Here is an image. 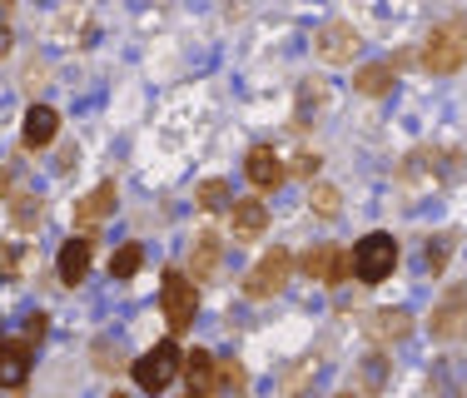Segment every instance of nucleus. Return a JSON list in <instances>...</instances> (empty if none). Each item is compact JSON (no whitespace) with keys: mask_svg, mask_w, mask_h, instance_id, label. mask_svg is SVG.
<instances>
[{"mask_svg":"<svg viewBox=\"0 0 467 398\" xmlns=\"http://www.w3.org/2000/svg\"><path fill=\"white\" fill-rule=\"evenodd\" d=\"M458 170H462V154L458 150H413L403 164H398V184L403 190H413V194H422V190H442L448 180H458Z\"/></svg>","mask_w":467,"mask_h":398,"instance_id":"nucleus-1","label":"nucleus"},{"mask_svg":"<svg viewBox=\"0 0 467 398\" xmlns=\"http://www.w3.org/2000/svg\"><path fill=\"white\" fill-rule=\"evenodd\" d=\"M422 65L432 75H452L467 65V20H442L422 46Z\"/></svg>","mask_w":467,"mask_h":398,"instance_id":"nucleus-2","label":"nucleus"},{"mask_svg":"<svg viewBox=\"0 0 467 398\" xmlns=\"http://www.w3.org/2000/svg\"><path fill=\"white\" fill-rule=\"evenodd\" d=\"M398 269V239L393 235H363L353 249V279L358 284H383Z\"/></svg>","mask_w":467,"mask_h":398,"instance_id":"nucleus-3","label":"nucleus"},{"mask_svg":"<svg viewBox=\"0 0 467 398\" xmlns=\"http://www.w3.org/2000/svg\"><path fill=\"white\" fill-rule=\"evenodd\" d=\"M428 334L438 339V344H458V339H467V284H452V289L432 304Z\"/></svg>","mask_w":467,"mask_h":398,"instance_id":"nucleus-4","label":"nucleus"},{"mask_svg":"<svg viewBox=\"0 0 467 398\" xmlns=\"http://www.w3.org/2000/svg\"><path fill=\"white\" fill-rule=\"evenodd\" d=\"M180 369H184V363H180V349L164 339V344H154V349L135 363V383H140L144 393H160V389H170V383H174V373H180Z\"/></svg>","mask_w":467,"mask_h":398,"instance_id":"nucleus-5","label":"nucleus"},{"mask_svg":"<svg viewBox=\"0 0 467 398\" xmlns=\"http://www.w3.org/2000/svg\"><path fill=\"white\" fill-rule=\"evenodd\" d=\"M164 319H170L174 334H184L194 324V309H199V284L189 274H164Z\"/></svg>","mask_w":467,"mask_h":398,"instance_id":"nucleus-6","label":"nucleus"},{"mask_svg":"<svg viewBox=\"0 0 467 398\" xmlns=\"http://www.w3.org/2000/svg\"><path fill=\"white\" fill-rule=\"evenodd\" d=\"M288 269H294V259H288L284 249H269L249 274H244V294L249 298H274L288 284Z\"/></svg>","mask_w":467,"mask_h":398,"instance_id":"nucleus-7","label":"nucleus"},{"mask_svg":"<svg viewBox=\"0 0 467 398\" xmlns=\"http://www.w3.org/2000/svg\"><path fill=\"white\" fill-rule=\"evenodd\" d=\"M358 30L348 26V20H328V26H318V36H314V50H318V60L324 65H348V60H358Z\"/></svg>","mask_w":467,"mask_h":398,"instance_id":"nucleus-8","label":"nucleus"},{"mask_svg":"<svg viewBox=\"0 0 467 398\" xmlns=\"http://www.w3.org/2000/svg\"><path fill=\"white\" fill-rule=\"evenodd\" d=\"M304 274L318 284H343L353 274V254H343L338 245H318L304 254Z\"/></svg>","mask_w":467,"mask_h":398,"instance_id":"nucleus-9","label":"nucleus"},{"mask_svg":"<svg viewBox=\"0 0 467 398\" xmlns=\"http://www.w3.org/2000/svg\"><path fill=\"white\" fill-rule=\"evenodd\" d=\"M184 379H189V398H214V373H219V359H209L204 349H194L184 359Z\"/></svg>","mask_w":467,"mask_h":398,"instance_id":"nucleus-10","label":"nucleus"},{"mask_svg":"<svg viewBox=\"0 0 467 398\" xmlns=\"http://www.w3.org/2000/svg\"><path fill=\"white\" fill-rule=\"evenodd\" d=\"M244 174L254 180V190H279L284 164H279V154H274L269 145H259V150H249V164H244Z\"/></svg>","mask_w":467,"mask_h":398,"instance_id":"nucleus-11","label":"nucleus"},{"mask_svg":"<svg viewBox=\"0 0 467 398\" xmlns=\"http://www.w3.org/2000/svg\"><path fill=\"white\" fill-rule=\"evenodd\" d=\"M55 130H60V115H55L50 105H30L26 110V130H20V135H26V150H46L55 140Z\"/></svg>","mask_w":467,"mask_h":398,"instance_id":"nucleus-12","label":"nucleus"},{"mask_svg":"<svg viewBox=\"0 0 467 398\" xmlns=\"http://www.w3.org/2000/svg\"><path fill=\"white\" fill-rule=\"evenodd\" d=\"M90 239H80V235H75L70 239V245H60V284H70V289H75V284H85V274H90Z\"/></svg>","mask_w":467,"mask_h":398,"instance_id":"nucleus-13","label":"nucleus"},{"mask_svg":"<svg viewBox=\"0 0 467 398\" xmlns=\"http://www.w3.org/2000/svg\"><path fill=\"white\" fill-rule=\"evenodd\" d=\"M413 334V319L403 314V309H378V314L368 319V339L373 344H398V339Z\"/></svg>","mask_w":467,"mask_h":398,"instance_id":"nucleus-14","label":"nucleus"},{"mask_svg":"<svg viewBox=\"0 0 467 398\" xmlns=\"http://www.w3.org/2000/svg\"><path fill=\"white\" fill-rule=\"evenodd\" d=\"M30 379V344H0V389H26Z\"/></svg>","mask_w":467,"mask_h":398,"instance_id":"nucleus-15","label":"nucleus"},{"mask_svg":"<svg viewBox=\"0 0 467 398\" xmlns=\"http://www.w3.org/2000/svg\"><path fill=\"white\" fill-rule=\"evenodd\" d=\"M264 229H269V209H264V199H239V204H234V235L259 239Z\"/></svg>","mask_w":467,"mask_h":398,"instance_id":"nucleus-16","label":"nucleus"},{"mask_svg":"<svg viewBox=\"0 0 467 398\" xmlns=\"http://www.w3.org/2000/svg\"><path fill=\"white\" fill-rule=\"evenodd\" d=\"M214 269H219V239L214 235H199L194 249H189V279L204 284V279H214Z\"/></svg>","mask_w":467,"mask_h":398,"instance_id":"nucleus-17","label":"nucleus"},{"mask_svg":"<svg viewBox=\"0 0 467 398\" xmlns=\"http://www.w3.org/2000/svg\"><path fill=\"white\" fill-rule=\"evenodd\" d=\"M109 209H115V184H95L90 194L80 199V209H75V215H80V225H99V219H109Z\"/></svg>","mask_w":467,"mask_h":398,"instance_id":"nucleus-18","label":"nucleus"},{"mask_svg":"<svg viewBox=\"0 0 467 398\" xmlns=\"http://www.w3.org/2000/svg\"><path fill=\"white\" fill-rule=\"evenodd\" d=\"M358 95H368V100H383L388 90H393V65H363L358 70Z\"/></svg>","mask_w":467,"mask_h":398,"instance_id":"nucleus-19","label":"nucleus"},{"mask_svg":"<svg viewBox=\"0 0 467 398\" xmlns=\"http://www.w3.org/2000/svg\"><path fill=\"white\" fill-rule=\"evenodd\" d=\"M140 264H144V249L140 245H119L115 259H109V274H115V279H135Z\"/></svg>","mask_w":467,"mask_h":398,"instance_id":"nucleus-20","label":"nucleus"},{"mask_svg":"<svg viewBox=\"0 0 467 398\" xmlns=\"http://www.w3.org/2000/svg\"><path fill=\"white\" fill-rule=\"evenodd\" d=\"M244 369L239 363H219V373H214V398H239L244 393Z\"/></svg>","mask_w":467,"mask_h":398,"instance_id":"nucleus-21","label":"nucleus"},{"mask_svg":"<svg viewBox=\"0 0 467 398\" xmlns=\"http://www.w3.org/2000/svg\"><path fill=\"white\" fill-rule=\"evenodd\" d=\"M194 199H199V209H224L229 204V184L224 180H204Z\"/></svg>","mask_w":467,"mask_h":398,"instance_id":"nucleus-22","label":"nucleus"},{"mask_svg":"<svg viewBox=\"0 0 467 398\" xmlns=\"http://www.w3.org/2000/svg\"><path fill=\"white\" fill-rule=\"evenodd\" d=\"M308 204H314V215L333 219V215H338V190H333V184H318V190L308 194Z\"/></svg>","mask_w":467,"mask_h":398,"instance_id":"nucleus-23","label":"nucleus"},{"mask_svg":"<svg viewBox=\"0 0 467 398\" xmlns=\"http://www.w3.org/2000/svg\"><path fill=\"white\" fill-rule=\"evenodd\" d=\"M452 245H458V235H438V239H432V249H428V269H432V274H442V264H448Z\"/></svg>","mask_w":467,"mask_h":398,"instance_id":"nucleus-24","label":"nucleus"},{"mask_svg":"<svg viewBox=\"0 0 467 398\" xmlns=\"http://www.w3.org/2000/svg\"><path fill=\"white\" fill-rule=\"evenodd\" d=\"M10 215H16V225H26V229H36L40 219H46V209L36 204V199H16V209H10Z\"/></svg>","mask_w":467,"mask_h":398,"instance_id":"nucleus-25","label":"nucleus"},{"mask_svg":"<svg viewBox=\"0 0 467 398\" xmlns=\"http://www.w3.org/2000/svg\"><path fill=\"white\" fill-rule=\"evenodd\" d=\"M383 379H388V359H368V389H378Z\"/></svg>","mask_w":467,"mask_h":398,"instance_id":"nucleus-26","label":"nucleus"},{"mask_svg":"<svg viewBox=\"0 0 467 398\" xmlns=\"http://www.w3.org/2000/svg\"><path fill=\"white\" fill-rule=\"evenodd\" d=\"M46 329H50L46 314H30V319H26V334H30V339H46Z\"/></svg>","mask_w":467,"mask_h":398,"instance_id":"nucleus-27","label":"nucleus"},{"mask_svg":"<svg viewBox=\"0 0 467 398\" xmlns=\"http://www.w3.org/2000/svg\"><path fill=\"white\" fill-rule=\"evenodd\" d=\"M294 170H298V174H314V170H318V160H314V154H298Z\"/></svg>","mask_w":467,"mask_h":398,"instance_id":"nucleus-28","label":"nucleus"},{"mask_svg":"<svg viewBox=\"0 0 467 398\" xmlns=\"http://www.w3.org/2000/svg\"><path fill=\"white\" fill-rule=\"evenodd\" d=\"M5 55H10V30L0 26V60H5Z\"/></svg>","mask_w":467,"mask_h":398,"instance_id":"nucleus-29","label":"nucleus"},{"mask_svg":"<svg viewBox=\"0 0 467 398\" xmlns=\"http://www.w3.org/2000/svg\"><path fill=\"white\" fill-rule=\"evenodd\" d=\"M5 16H10V0H0V26H5Z\"/></svg>","mask_w":467,"mask_h":398,"instance_id":"nucleus-30","label":"nucleus"},{"mask_svg":"<svg viewBox=\"0 0 467 398\" xmlns=\"http://www.w3.org/2000/svg\"><path fill=\"white\" fill-rule=\"evenodd\" d=\"M109 398H130V393H109Z\"/></svg>","mask_w":467,"mask_h":398,"instance_id":"nucleus-31","label":"nucleus"},{"mask_svg":"<svg viewBox=\"0 0 467 398\" xmlns=\"http://www.w3.org/2000/svg\"><path fill=\"white\" fill-rule=\"evenodd\" d=\"M338 398H353V393H338Z\"/></svg>","mask_w":467,"mask_h":398,"instance_id":"nucleus-32","label":"nucleus"},{"mask_svg":"<svg viewBox=\"0 0 467 398\" xmlns=\"http://www.w3.org/2000/svg\"><path fill=\"white\" fill-rule=\"evenodd\" d=\"M0 344H5V339H0Z\"/></svg>","mask_w":467,"mask_h":398,"instance_id":"nucleus-33","label":"nucleus"}]
</instances>
